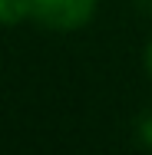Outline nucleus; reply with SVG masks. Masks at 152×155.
<instances>
[{
    "instance_id": "f03ea898",
    "label": "nucleus",
    "mask_w": 152,
    "mask_h": 155,
    "mask_svg": "<svg viewBox=\"0 0 152 155\" xmlns=\"http://www.w3.org/2000/svg\"><path fill=\"white\" fill-rule=\"evenodd\" d=\"M30 17V0H0V23L13 27Z\"/></svg>"
},
{
    "instance_id": "f257e3e1",
    "label": "nucleus",
    "mask_w": 152,
    "mask_h": 155,
    "mask_svg": "<svg viewBox=\"0 0 152 155\" xmlns=\"http://www.w3.org/2000/svg\"><path fill=\"white\" fill-rule=\"evenodd\" d=\"M96 10V0H30V17L50 30H76Z\"/></svg>"
},
{
    "instance_id": "7ed1b4c3",
    "label": "nucleus",
    "mask_w": 152,
    "mask_h": 155,
    "mask_svg": "<svg viewBox=\"0 0 152 155\" xmlns=\"http://www.w3.org/2000/svg\"><path fill=\"white\" fill-rule=\"evenodd\" d=\"M146 66H149V73H152V46H149V53H146Z\"/></svg>"
}]
</instances>
